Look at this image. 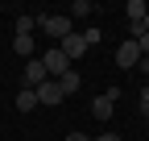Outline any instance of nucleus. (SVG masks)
Wrapping results in <instances>:
<instances>
[{"label": "nucleus", "instance_id": "f257e3e1", "mask_svg": "<svg viewBox=\"0 0 149 141\" xmlns=\"http://www.w3.org/2000/svg\"><path fill=\"white\" fill-rule=\"evenodd\" d=\"M37 29H46L54 42H62L66 33H74V25H70L66 13H42V17H37Z\"/></svg>", "mask_w": 149, "mask_h": 141}, {"label": "nucleus", "instance_id": "f03ea898", "mask_svg": "<svg viewBox=\"0 0 149 141\" xmlns=\"http://www.w3.org/2000/svg\"><path fill=\"white\" fill-rule=\"evenodd\" d=\"M42 66H46V75H50V79H62V75H66V70H70L74 62H70V58L62 54L58 46H50L46 54H42Z\"/></svg>", "mask_w": 149, "mask_h": 141}, {"label": "nucleus", "instance_id": "7ed1b4c3", "mask_svg": "<svg viewBox=\"0 0 149 141\" xmlns=\"http://www.w3.org/2000/svg\"><path fill=\"white\" fill-rule=\"evenodd\" d=\"M33 96H37V108H54V104H62V100H66V96H62V87H58V79L37 83V87H33Z\"/></svg>", "mask_w": 149, "mask_h": 141}, {"label": "nucleus", "instance_id": "20e7f679", "mask_svg": "<svg viewBox=\"0 0 149 141\" xmlns=\"http://www.w3.org/2000/svg\"><path fill=\"white\" fill-rule=\"evenodd\" d=\"M116 100H120V87H108L104 96H95V104H91V116H95V120H112Z\"/></svg>", "mask_w": 149, "mask_h": 141}, {"label": "nucleus", "instance_id": "39448f33", "mask_svg": "<svg viewBox=\"0 0 149 141\" xmlns=\"http://www.w3.org/2000/svg\"><path fill=\"white\" fill-rule=\"evenodd\" d=\"M137 62H141L137 42H133V38H128V42H120V46H116V66H120V70H133Z\"/></svg>", "mask_w": 149, "mask_h": 141}, {"label": "nucleus", "instance_id": "423d86ee", "mask_svg": "<svg viewBox=\"0 0 149 141\" xmlns=\"http://www.w3.org/2000/svg\"><path fill=\"white\" fill-rule=\"evenodd\" d=\"M58 50L74 62V58H83V54H87V42H83V33H66V38L58 42Z\"/></svg>", "mask_w": 149, "mask_h": 141}, {"label": "nucleus", "instance_id": "0eeeda50", "mask_svg": "<svg viewBox=\"0 0 149 141\" xmlns=\"http://www.w3.org/2000/svg\"><path fill=\"white\" fill-rule=\"evenodd\" d=\"M46 79H50V75H46L42 58H29V62H25V87L33 91V87H37V83H46Z\"/></svg>", "mask_w": 149, "mask_h": 141}, {"label": "nucleus", "instance_id": "6e6552de", "mask_svg": "<svg viewBox=\"0 0 149 141\" xmlns=\"http://www.w3.org/2000/svg\"><path fill=\"white\" fill-rule=\"evenodd\" d=\"M124 17H128V25H141L145 17H149V4H145V0H128V4H124Z\"/></svg>", "mask_w": 149, "mask_h": 141}, {"label": "nucleus", "instance_id": "1a4fd4ad", "mask_svg": "<svg viewBox=\"0 0 149 141\" xmlns=\"http://www.w3.org/2000/svg\"><path fill=\"white\" fill-rule=\"evenodd\" d=\"M58 87H62V96H74V91H79V87H83V75H79V70H74V66H70V70H66V75L58 79Z\"/></svg>", "mask_w": 149, "mask_h": 141}, {"label": "nucleus", "instance_id": "9d476101", "mask_svg": "<svg viewBox=\"0 0 149 141\" xmlns=\"http://www.w3.org/2000/svg\"><path fill=\"white\" fill-rule=\"evenodd\" d=\"M33 29H37V17L33 13H21V17H17V33H21V38H33Z\"/></svg>", "mask_w": 149, "mask_h": 141}, {"label": "nucleus", "instance_id": "9b49d317", "mask_svg": "<svg viewBox=\"0 0 149 141\" xmlns=\"http://www.w3.org/2000/svg\"><path fill=\"white\" fill-rule=\"evenodd\" d=\"M13 50H17V54H21V58L29 62V58H33V50H37V46H33V38H21V33H17V38H13Z\"/></svg>", "mask_w": 149, "mask_h": 141}, {"label": "nucleus", "instance_id": "f8f14e48", "mask_svg": "<svg viewBox=\"0 0 149 141\" xmlns=\"http://www.w3.org/2000/svg\"><path fill=\"white\" fill-rule=\"evenodd\" d=\"M37 108V96L29 91V87H21V96H17V112H33Z\"/></svg>", "mask_w": 149, "mask_h": 141}, {"label": "nucleus", "instance_id": "ddd939ff", "mask_svg": "<svg viewBox=\"0 0 149 141\" xmlns=\"http://www.w3.org/2000/svg\"><path fill=\"white\" fill-rule=\"evenodd\" d=\"M91 13H95V4H87V0H74L66 17H91Z\"/></svg>", "mask_w": 149, "mask_h": 141}, {"label": "nucleus", "instance_id": "4468645a", "mask_svg": "<svg viewBox=\"0 0 149 141\" xmlns=\"http://www.w3.org/2000/svg\"><path fill=\"white\" fill-rule=\"evenodd\" d=\"M83 42H87V46H95V42H100V29H95V25H87V29H83Z\"/></svg>", "mask_w": 149, "mask_h": 141}, {"label": "nucleus", "instance_id": "2eb2a0df", "mask_svg": "<svg viewBox=\"0 0 149 141\" xmlns=\"http://www.w3.org/2000/svg\"><path fill=\"white\" fill-rule=\"evenodd\" d=\"M137 104H141V112L149 116V87H145V91H141V100H137Z\"/></svg>", "mask_w": 149, "mask_h": 141}, {"label": "nucleus", "instance_id": "dca6fc26", "mask_svg": "<svg viewBox=\"0 0 149 141\" xmlns=\"http://www.w3.org/2000/svg\"><path fill=\"white\" fill-rule=\"evenodd\" d=\"M137 70L145 75V87H149V58H141V62H137Z\"/></svg>", "mask_w": 149, "mask_h": 141}, {"label": "nucleus", "instance_id": "f3484780", "mask_svg": "<svg viewBox=\"0 0 149 141\" xmlns=\"http://www.w3.org/2000/svg\"><path fill=\"white\" fill-rule=\"evenodd\" d=\"M66 141H91L87 133H66Z\"/></svg>", "mask_w": 149, "mask_h": 141}, {"label": "nucleus", "instance_id": "a211bd4d", "mask_svg": "<svg viewBox=\"0 0 149 141\" xmlns=\"http://www.w3.org/2000/svg\"><path fill=\"white\" fill-rule=\"evenodd\" d=\"M95 141H120V137H116V133H100Z\"/></svg>", "mask_w": 149, "mask_h": 141}]
</instances>
